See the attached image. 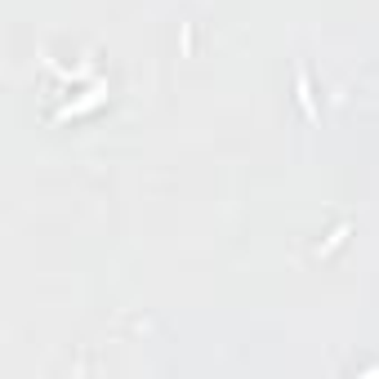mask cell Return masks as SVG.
<instances>
[{
  "label": "cell",
  "instance_id": "cell-1",
  "mask_svg": "<svg viewBox=\"0 0 379 379\" xmlns=\"http://www.w3.org/2000/svg\"><path fill=\"white\" fill-rule=\"evenodd\" d=\"M299 107H304L308 121H317V107H312V94H308V76L304 72H299Z\"/></svg>",
  "mask_w": 379,
  "mask_h": 379
}]
</instances>
